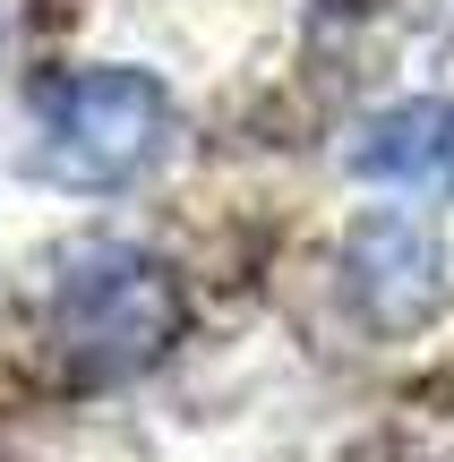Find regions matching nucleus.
I'll return each instance as SVG.
<instances>
[{
    "label": "nucleus",
    "instance_id": "1",
    "mask_svg": "<svg viewBox=\"0 0 454 462\" xmlns=\"http://www.w3.org/2000/svg\"><path fill=\"white\" fill-rule=\"evenodd\" d=\"M26 112H34L26 171L43 189H69V198H120V189H137L171 154V137H181L171 86L154 69H129V60L51 69V78H34Z\"/></svg>",
    "mask_w": 454,
    "mask_h": 462
},
{
    "label": "nucleus",
    "instance_id": "2",
    "mask_svg": "<svg viewBox=\"0 0 454 462\" xmlns=\"http://www.w3.org/2000/svg\"><path fill=\"white\" fill-rule=\"evenodd\" d=\"M43 326H51V351H60L86 385H129L181 343L189 291H181V274H171L154 248H137V240H78L51 265Z\"/></svg>",
    "mask_w": 454,
    "mask_h": 462
},
{
    "label": "nucleus",
    "instance_id": "3",
    "mask_svg": "<svg viewBox=\"0 0 454 462\" xmlns=\"http://www.w3.org/2000/svg\"><path fill=\"white\" fill-rule=\"evenodd\" d=\"M335 282H343V309L360 317V334H386V343L438 326V309L454 291L438 223H421L412 206H369V215L343 231Z\"/></svg>",
    "mask_w": 454,
    "mask_h": 462
},
{
    "label": "nucleus",
    "instance_id": "4",
    "mask_svg": "<svg viewBox=\"0 0 454 462\" xmlns=\"http://www.w3.org/2000/svg\"><path fill=\"white\" fill-rule=\"evenodd\" d=\"M343 163L360 180H446L454 189V103L446 95H412V103H386L352 129Z\"/></svg>",
    "mask_w": 454,
    "mask_h": 462
}]
</instances>
